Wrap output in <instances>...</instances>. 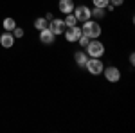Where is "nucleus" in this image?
I'll return each instance as SVG.
<instances>
[{
	"label": "nucleus",
	"mask_w": 135,
	"mask_h": 133,
	"mask_svg": "<svg viewBox=\"0 0 135 133\" xmlns=\"http://www.w3.org/2000/svg\"><path fill=\"white\" fill-rule=\"evenodd\" d=\"M81 32H83L85 36H88L90 40H95V38L101 36V25H99L97 22H94V20H86V22H83Z\"/></svg>",
	"instance_id": "1"
},
{
	"label": "nucleus",
	"mask_w": 135,
	"mask_h": 133,
	"mask_svg": "<svg viewBox=\"0 0 135 133\" xmlns=\"http://www.w3.org/2000/svg\"><path fill=\"white\" fill-rule=\"evenodd\" d=\"M85 49H86V54H88L90 58H101L104 54V45L97 40V38H95V40H90Z\"/></svg>",
	"instance_id": "2"
},
{
	"label": "nucleus",
	"mask_w": 135,
	"mask_h": 133,
	"mask_svg": "<svg viewBox=\"0 0 135 133\" xmlns=\"http://www.w3.org/2000/svg\"><path fill=\"white\" fill-rule=\"evenodd\" d=\"M86 68H88V72L90 74H94V76H97V74H101V72L104 70V65L103 61L99 60V58H90L88 61H86V65H85Z\"/></svg>",
	"instance_id": "3"
},
{
	"label": "nucleus",
	"mask_w": 135,
	"mask_h": 133,
	"mask_svg": "<svg viewBox=\"0 0 135 133\" xmlns=\"http://www.w3.org/2000/svg\"><path fill=\"white\" fill-rule=\"evenodd\" d=\"M74 16L78 18V22H86L90 20V9L86 6H74Z\"/></svg>",
	"instance_id": "4"
},
{
	"label": "nucleus",
	"mask_w": 135,
	"mask_h": 133,
	"mask_svg": "<svg viewBox=\"0 0 135 133\" xmlns=\"http://www.w3.org/2000/svg\"><path fill=\"white\" fill-rule=\"evenodd\" d=\"M63 34H65V38H67V41H70V43H74V41H78V38L81 36V27H78V25H72V27H67Z\"/></svg>",
	"instance_id": "5"
},
{
	"label": "nucleus",
	"mask_w": 135,
	"mask_h": 133,
	"mask_svg": "<svg viewBox=\"0 0 135 133\" xmlns=\"http://www.w3.org/2000/svg\"><path fill=\"white\" fill-rule=\"evenodd\" d=\"M65 23H63V20H60V18H52L51 22H49V31L52 32V34H63L65 32Z\"/></svg>",
	"instance_id": "6"
},
{
	"label": "nucleus",
	"mask_w": 135,
	"mask_h": 133,
	"mask_svg": "<svg viewBox=\"0 0 135 133\" xmlns=\"http://www.w3.org/2000/svg\"><path fill=\"white\" fill-rule=\"evenodd\" d=\"M104 77H106V81H110V83H117L121 79V70L117 67H108L104 70Z\"/></svg>",
	"instance_id": "7"
},
{
	"label": "nucleus",
	"mask_w": 135,
	"mask_h": 133,
	"mask_svg": "<svg viewBox=\"0 0 135 133\" xmlns=\"http://www.w3.org/2000/svg\"><path fill=\"white\" fill-rule=\"evenodd\" d=\"M13 43H15V36H13V32L6 31L2 36H0V45H2L4 49H11Z\"/></svg>",
	"instance_id": "8"
},
{
	"label": "nucleus",
	"mask_w": 135,
	"mask_h": 133,
	"mask_svg": "<svg viewBox=\"0 0 135 133\" xmlns=\"http://www.w3.org/2000/svg\"><path fill=\"white\" fill-rule=\"evenodd\" d=\"M54 40H56V34H52V32L49 31V27L40 31V41H42V43L51 45V43H54Z\"/></svg>",
	"instance_id": "9"
},
{
	"label": "nucleus",
	"mask_w": 135,
	"mask_h": 133,
	"mask_svg": "<svg viewBox=\"0 0 135 133\" xmlns=\"http://www.w3.org/2000/svg\"><path fill=\"white\" fill-rule=\"evenodd\" d=\"M58 9L61 11L63 14H69L74 11V0H60L58 4Z\"/></svg>",
	"instance_id": "10"
},
{
	"label": "nucleus",
	"mask_w": 135,
	"mask_h": 133,
	"mask_svg": "<svg viewBox=\"0 0 135 133\" xmlns=\"http://www.w3.org/2000/svg\"><path fill=\"white\" fill-rule=\"evenodd\" d=\"M74 60H76V63H78V67H85L86 61H88V54H86V52L78 51L76 54H74Z\"/></svg>",
	"instance_id": "11"
},
{
	"label": "nucleus",
	"mask_w": 135,
	"mask_h": 133,
	"mask_svg": "<svg viewBox=\"0 0 135 133\" xmlns=\"http://www.w3.org/2000/svg\"><path fill=\"white\" fill-rule=\"evenodd\" d=\"M63 23H65V27H72V25H76V23H78V18L74 16V13H69V14L65 16Z\"/></svg>",
	"instance_id": "12"
},
{
	"label": "nucleus",
	"mask_w": 135,
	"mask_h": 133,
	"mask_svg": "<svg viewBox=\"0 0 135 133\" xmlns=\"http://www.w3.org/2000/svg\"><path fill=\"white\" fill-rule=\"evenodd\" d=\"M47 27H49V22L45 20V18H36L34 20V29L42 31V29H47Z\"/></svg>",
	"instance_id": "13"
},
{
	"label": "nucleus",
	"mask_w": 135,
	"mask_h": 133,
	"mask_svg": "<svg viewBox=\"0 0 135 133\" xmlns=\"http://www.w3.org/2000/svg\"><path fill=\"white\" fill-rule=\"evenodd\" d=\"M15 27H16V22L13 20V18H6V20H4V29H6V31L11 32Z\"/></svg>",
	"instance_id": "14"
},
{
	"label": "nucleus",
	"mask_w": 135,
	"mask_h": 133,
	"mask_svg": "<svg viewBox=\"0 0 135 133\" xmlns=\"http://www.w3.org/2000/svg\"><path fill=\"white\" fill-rule=\"evenodd\" d=\"M90 14H94L95 18H103L104 16V9L103 7H94V9L90 11Z\"/></svg>",
	"instance_id": "15"
},
{
	"label": "nucleus",
	"mask_w": 135,
	"mask_h": 133,
	"mask_svg": "<svg viewBox=\"0 0 135 133\" xmlns=\"http://www.w3.org/2000/svg\"><path fill=\"white\" fill-rule=\"evenodd\" d=\"M92 4L95 6V7H103L104 9V7L110 4V0H92Z\"/></svg>",
	"instance_id": "16"
},
{
	"label": "nucleus",
	"mask_w": 135,
	"mask_h": 133,
	"mask_svg": "<svg viewBox=\"0 0 135 133\" xmlns=\"http://www.w3.org/2000/svg\"><path fill=\"white\" fill-rule=\"evenodd\" d=\"M78 41H79V45H81V47H86V45H88V41H90V38H88V36H85L83 32H81V36L78 38Z\"/></svg>",
	"instance_id": "17"
},
{
	"label": "nucleus",
	"mask_w": 135,
	"mask_h": 133,
	"mask_svg": "<svg viewBox=\"0 0 135 133\" xmlns=\"http://www.w3.org/2000/svg\"><path fill=\"white\" fill-rule=\"evenodd\" d=\"M11 32H13L15 38H23V29H20V27H15Z\"/></svg>",
	"instance_id": "18"
},
{
	"label": "nucleus",
	"mask_w": 135,
	"mask_h": 133,
	"mask_svg": "<svg viewBox=\"0 0 135 133\" xmlns=\"http://www.w3.org/2000/svg\"><path fill=\"white\" fill-rule=\"evenodd\" d=\"M123 2H124V0H110V4H112V6H121V4H123Z\"/></svg>",
	"instance_id": "19"
},
{
	"label": "nucleus",
	"mask_w": 135,
	"mask_h": 133,
	"mask_svg": "<svg viewBox=\"0 0 135 133\" xmlns=\"http://www.w3.org/2000/svg\"><path fill=\"white\" fill-rule=\"evenodd\" d=\"M130 63L135 65V54H130Z\"/></svg>",
	"instance_id": "20"
}]
</instances>
